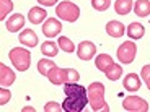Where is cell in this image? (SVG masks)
I'll return each mask as SVG.
<instances>
[{"label": "cell", "mask_w": 150, "mask_h": 112, "mask_svg": "<svg viewBox=\"0 0 150 112\" xmlns=\"http://www.w3.org/2000/svg\"><path fill=\"white\" fill-rule=\"evenodd\" d=\"M65 101L62 102V109L65 112H82L88 104V94L85 86L79 83H65L64 85Z\"/></svg>", "instance_id": "obj_1"}, {"label": "cell", "mask_w": 150, "mask_h": 112, "mask_svg": "<svg viewBox=\"0 0 150 112\" xmlns=\"http://www.w3.org/2000/svg\"><path fill=\"white\" fill-rule=\"evenodd\" d=\"M86 94H88V104L91 106V109L96 112L103 111L108 112L109 107L105 102V86L103 83H91L88 88H86Z\"/></svg>", "instance_id": "obj_2"}, {"label": "cell", "mask_w": 150, "mask_h": 112, "mask_svg": "<svg viewBox=\"0 0 150 112\" xmlns=\"http://www.w3.org/2000/svg\"><path fill=\"white\" fill-rule=\"evenodd\" d=\"M10 60L11 64L15 65L16 70L20 71H25L30 68L31 65V52L28 49H23V47H13L10 50Z\"/></svg>", "instance_id": "obj_3"}, {"label": "cell", "mask_w": 150, "mask_h": 112, "mask_svg": "<svg viewBox=\"0 0 150 112\" xmlns=\"http://www.w3.org/2000/svg\"><path fill=\"white\" fill-rule=\"evenodd\" d=\"M56 15L59 16L60 20H65V21H77L80 16V8L77 7L75 4L65 0V2H60L59 5L56 7Z\"/></svg>", "instance_id": "obj_4"}, {"label": "cell", "mask_w": 150, "mask_h": 112, "mask_svg": "<svg viewBox=\"0 0 150 112\" xmlns=\"http://www.w3.org/2000/svg\"><path fill=\"white\" fill-rule=\"evenodd\" d=\"M135 54H137V46H135L134 41H126L124 44L119 46L117 49V59H119L121 64L129 65L134 62Z\"/></svg>", "instance_id": "obj_5"}, {"label": "cell", "mask_w": 150, "mask_h": 112, "mask_svg": "<svg viewBox=\"0 0 150 112\" xmlns=\"http://www.w3.org/2000/svg\"><path fill=\"white\" fill-rule=\"evenodd\" d=\"M122 107L129 112H147L149 111V104L145 99L139 96H127L124 97L122 101Z\"/></svg>", "instance_id": "obj_6"}, {"label": "cell", "mask_w": 150, "mask_h": 112, "mask_svg": "<svg viewBox=\"0 0 150 112\" xmlns=\"http://www.w3.org/2000/svg\"><path fill=\"white\" fill-rule=\"evenodd\" d=\"M62 31V23L57 18H47L42 24V33H44L46 37L52 39V37L59 36V33Z\"/></svg>", "instance_id": "obj_7"}, {"label": "cell", "mask_w": 150, "mask_h": 112, "mask_svg": "<svg viewBox=\"0 0 150 112\" xmlns=\"http://www.w3.org/2000/svg\"><path fill=\"white\" fill-rule=\"evenodd\" d=\"M96 54V46L90 41H83L79 44L77 47V55L80 57L82 60H91Z\"/></svg>", "instance_id": "obj_8"}, {"label": "cell", "mask_w": 150, "mask_h": 112, "mask_svg": "<svg viewBox=\"0 0 150 112\" xmlns=\"http://www.w3.org/2000/svg\"><path fill=\"white\" fill-rule=\"evenodd\" d=\"M124 90L126 91H131V93H134V91H139L140 90V76H137V73H127L126 76H124Z\"/></svg>", "instance_id": "obj_9"}, {"label": "cell", "mask_w": 150, "mask_h": 112, "mask_svg": "<svg viewBox=\"0 0 150 112\" xmlns=\"http://www.w3.org/2000/svg\"><path fill=\"white\" fill-rule=\"evenodd\" d=\"M47 78L52 85H65L67 83V76H65V68H59L56 67L47 73Z\"/></svg>", "instance_id": "obj_10"}, {"label": "cell", "mask_w": 150, "mask_h": 112, "mask_svg": "<svg viewBox=\"0 0 150 112\" xmlns=\"http://www.w3.org/2000/svg\"><path fill=\"white\" fill-rule=\"evenodd\" d=\"M5 26H7V29L10 31V33H18V31L25 26V16L20 15V13L10 16V18L7 20V23H5Z\"/></svg>", "instance_id": "obj_11"}, {"label": "cell", "mask_w": 150, "mask_h": 112, "mask_svg": "<svg viewBox=\"0 0 150 112\" xmlns=\"http://www.w3.org/2000/svg\"><path fill=\"white\" fill-rule=\"evenodd\" d=\"M13 81H15V73H13V70L8 68L5 64H0V85L7 88V86L13 85Z\"/></svg>", "instance_id": "obj_12"}, {"label": "cell", "mask_w": 150, "mask_h": 112, "mask_svg": "<svg viewBox=\"0 0 150 112\" xmlns=\"http://www.w3.org/2000/svg\"><path fill=\"white\" fill-rule=\"evenodd\" d=\"M18 39H20L21 44L28 46V47H34V46L38 44V36L33 29H23L21 33H20Z\"/></svg>", "instance_id": "obj_13"}, {"label": "cell", "mask_w": 150, "mask_h": 112, "mask_svg": "<svg viewBox=\"0 0 150 112\" xmlns=\"http://www.w3.org/2000/svg\"><path fill=\"white\" fill-rule=\"evenodd\" d=\"M46 10L41 7H33L30 10V13H28V20H30L33 24H39V23H42L46 20Z\"/></svg>", "instance_id": "obj_14"}, {"label": "cell", "mask_w": 150, "mask_h": 112, "mask_svg": "<svg viewBox=\"0 0 150 112\" xmlns=\"http://www.w3.org/2000/svg\"><path fill=\"white\" fill-rule=\"evenodd\" d=\"M106 33L109 34L111 37H121L124 36V24L121 21H109L106 24Z\"/></svg>", "instance_id": "obj_15"}, {"label": "cell", "mask_w": 150, "mask_h": 112, "mask_svg": "<svg viewBox=\"0 0 150 112\" xmlns=\"http://www.w3.org/2000/svg\"><path fill=\"white\" fill-rule=\"evenodd\" d=\"M144 34H145V28L140 24V23H131L127 26V36L131 37V39H142Z\"/></svg>", "instance_id": "obj_16"}, {"label": "cell", "mask_w": 150, "mask_h": 112, "mask_svg": "<svg viewBox=\"0 0 150 112\" xmlns=\"http://www.w3.org/2000/svg\"><path fill=\"white\" fill-rule=\"evenodd\" d=\"M134 13L140 18L150 15V2L149 0H137L134 5Z\"/></svg>", "instance_id": "obj_17"}, {"label": "cell", "mask_w": 150, "mask_h": 112, "mask_svg": "<svg viewBox=\"0 0 150 112\" xmlns=\"http://www.w3.org/2000/svg\"><path fill=\"white\" fill-rule=\"evenodd\" d=\"M112 64H114V62H112V59L108 54H100V55L96 57V60H95V65H96V68L100 71H106Z\"/></svg>", "instance_id": "obj_18"}, {"label": "cell", "mask_w": 150, "mask_h": 112, "mask_svg": "<svg viewBox=\"0 0 150 112\" xmlns=\"http://www.w3.org/2000/svg\"><path fill=\"white\" fill-rule=\"evenodd\" d=\"M132 8H134L132 0H116V4H114V10L117 15H127V13H131Z\"/></svg>", "instance_id": "obj_19"}, {"label": "cell", "mask_w": 150, "mask_h": 112, "mask_svg": "<svg viewBox=\"0 0 150 112\" xmlns=\"http://www.w3.org/2000/svg\"><path fill=\"white\" fill-rule=\"evenodd\" d=\"M106 75V78L111 80V81H116V80L121 78V75H122V68H121V65H116V64H112L111 67L108 68V70L105 71Z\"/></svg>", "instance_id": "obj_20"}, {"label": "cell", "mask_w": 150, "mask_h": 112, "mask_svg": "<svg viewBox=\"0 0 150 112\" xmlns=\"http://www.w3.org/2000/svg\"><path fill=\"white\" fill-rule=\"evenodd\" d=\"M41 52L44 54L46 57H56L57 52H59V49H57V44L52 41H47L41 46Z\"/></svg>", "instance_id": "obj_21"}, {"label": "cell", "mask_w": 150, "mask_h": 112, "mask_svg": "<svg viewBox=\"0 0 150 112\" xmlns=\"http://www.w3.org/2000/svg\"><path fill=\"white\" fill-rule=\"evenodd\" d=\"M56 67V64H54L52 60H49V59H41L39 62H38V70H39V73L44 75V76H47V73L52 68Z\"/></svg>", "instance_id": "obj_22"}, {"label": "cell", "mask_w": 150, "mask_h": 112, "mask_svg": "<svg viewBox=\"0 0 150 112\" xmlns=\"http://www.w3.org/2000/svg\"><path fill=\"white\" fill-rule=\"evenodd\" d=\"M59 47L64 50V52H67V54H72V52H75V46H74V42L69 39V37H65V36H60L59 37Z\"/></svg>", "instance_id": "obj_23"}, {"label": "cell", "mask_w": 150, "mask_h": 112, "mask_svg": "<svg viewBox=\"0 0 150 112\" xmlns=\"http://www.w3.org/2000/svg\"><path fill=\"white\" fill-rule=\"evenodd\" d=\"M13 10V2L11 0H0V20L4 21L7 15Z\"/></svg>", "instance_id": "obj_24"}, {"label": "cell", "mask_w": 150, "mask_h": 112, "mask_svg": "<svg viewBox=\"0 0 150 112\" xmlns=\"http://www.w3.org/2000/svg\"><path fill=\"white\" fill-rule=\"evenodd\" d=\"M91 5H93L95 10L98 11H105L109 8V5H111V0H91Z\"/></svg>", "instance_id": "obj_25"}, {"label": "cell", "mask_w": 150, "mask_h": 112, "mask_svg": "<svg viewBox=\"0 0 150 112\" xmlns=\"http://www.w3.org/2000/svg\"><path fill=\"white\" fill-rule=\"evenodd\" d=\"M65 76H67V83H77L80 80V73L75 68H65Z\"/></svg>", "instance_id": "obj_26"}, {"label": "cell", "mask_w": 150, "mask_h": 112, "mask_svg": "<svg viewBox=\"0 0 150 112\" xmlns=\"http://www.w3.org/2000/svg\"><path fill=\"white\" fill-rule=\"evenodd\" d=\"M10 97H11V93L5 88V86H2V88H0V106H5L10 101Z\"/></svg>", "instance_id": "obj_27"}, {"label": "cell", "mask_w": 150, "mask_h": 112, "mask_svg": "<svg viewBox=\"0 0 150 112\" xmlns=\"http://www.w3.org/2000/svg\"><path fill=\"white\" fill-rule=\"evenodd\" d=\"M140 78L145 81L147 88H149V91H150V65H144V67H142V71H140Z\"/></svg>", "instance_id": "obj_28"}, {"label": "cell", "mask_w": 150, "mask_h": 112, "mask_svg": "<svg viewBox=\"0 0 150 112\" xmlns=\"http://www.w3.org/2000/svg\"><path fill=\"white\" fill-rule=\"evenodd\" d=\"M44 111L46 112H59V111H64V109H62V106H60L59 102L51 101V102H47V104L44 106Z\"/></svg>", "instance_id": "obj_29"}, {"label": "cell", "mask_w": 150, "mask_h": 112, "mask_svg": "<svg viewBox=\"0 0 150 112\" xmlns=\"http://www.w3.org/2000/svg\"><path fill=\"white\" fill-rule=\"evenodd\" d=\"M39 5H44V7H52V5L57 4V0H38Z\"/></svg>", "instance_id": "obj_30"}]
</instances>
